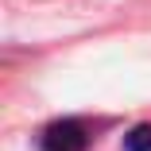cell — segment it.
<instances>
[{"label": "cell", "instance_id": "1", "mask_svg": "<svg viewBox=\"0 0 151 151\" xmlns=\"http://www.w3.org/2000/svg\"><path fill=\"white\" fill-rule=\"evenodd\" d=\"M39 151H89V132L81 120H54L39 136Z\"/></svg>", "mask_w": 151, "mask_h": 151}]
</instances>
